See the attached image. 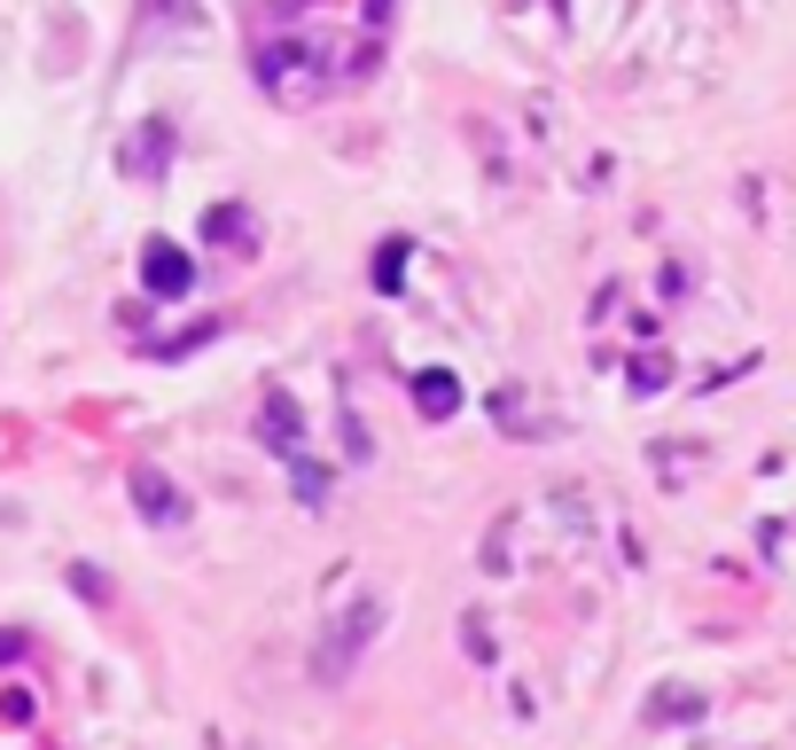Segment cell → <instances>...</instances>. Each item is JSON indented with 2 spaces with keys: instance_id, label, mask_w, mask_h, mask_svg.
I'll list each match as a JSON object with an SVG mask.
<instances>
[{
  "instance_id": "cell-7",
  "label": "cell",
  "mask_w": 796,
  "mask_h": 750,
  "mask_svg": "<svg viewBox=\"0 0 796 750\" xmlns=\"http://www.w3.org/2000/svg\"><path fill=\"white\" fill-rule=\"evenodd\" d=\"M414 406L429 414V423H454V414H461V383L446 368H429V376H414Z\"/></svg>"
},
{
  "instance_id": "cell-11",
  "label": "cell",
  "mask_w": 796,
  "mask_h": 750,
  "mask_svg": "<svg viewBox=\"0 0 796 750\" xmlns=\"http://www.w3.org/2000/svg\"><path fill=\"white\" fill-rule=\"evenodd\" d=\"M391 9H399V0H360V17H368V32H383V24H391Z\"/></svg>"
},
{
  "instance_id": "cell-1",
  "label": "cell",
  "mask_w": 796,
  "mask_h": 750,
  "mask_svg": "<svg viewBox=\"0 0 796 750\" xmlns=\"http://www.w3.org/2000/svg\"><path fill=\"white\" fill-rule=\"evenodd\" d=\"M320 63H328V55H320L313 40H265L258 63H250V78H258L282 110H305V102L328 95V70H320Z\"/></svg>"
},
{
  "instance_id": "cell-6",
  "label": "cell",
  "mask_w": 796,
  "mask_h": 750,
  "mask_svg": "<svg viewBox=\"0 0 796 750\" xmlns=\"http://www.w3.org/2000/svg\"><path fill=\"white\" fill-rule=\"evenodd\" d=\"M164 149H172V126H164V118H149V126H141V141H133V149H118V173L156 181V173H164Z\"/></svg>"
},
{
  "instance_id": "cell-10",
  "label": "cell",
  "mask_w": 796,
  "mask_h": 750,
  "mask_svg": "<svg viewBox=\"0 0 796 750\" xmlns=\"http://www.w3.org/2000/svg\"><path fill=\"white\" fill-rule=\"evenodd\" d=\"M290 485H297V500H305V509H320L328 469H320V461H305V454H290Z\"/></svg>"
},
{
  "instance_id": "cell-2",
  "label": "cell",
  "mask_w": 796,
  "mask_h": 750,
  "mask_svg": "<svg viewBox=\"0 0 796 750\" xmlns=\"http://www.w3.org/2000/svg\"><path fill=\"white\" fill-rule=\"evenodd\" d=\"M375 626H383V602H375V595H360V602L336 618V633L313 649V681H320V688H344V681H351V656L375 641Z\"/></svg>"
},
{
  "instance_id": "cell-9",
  "label": "cell",
  "mask_w": 796,
  "mask_h": 750,
  "mask_svg": "<svg viewBox=\"0 0 796 750\" xmlns=\"http://www.w3.org/2000/svg\"><path fill=\"white\" fill-rule=\"evenodd\" d=\"M406 250H414V242H406V235H391V242H383V250H375V290H383V297H391V290H399V282H406Z\"/></svg>"
},
{
  "instance_id": "cell-8",
  "label": "cell",
  "mask_w": 796,
  "mask_h": 750,
  "mask_svg": "<svg viewBox=\"0 0 796 750\" xmlns=\"http://www.w3.org/2000/svg\"><path fill=\"white\" fill-rule=\"evenodd\" d=\"M258 235V219L242 211V204H219V211H204V242H250Z\"/></svg>"
},
{
  "instance_id": "cell-5",
  "label": "cell",
  "mask_w": 796,
  "mask_h": 750,
  "mask_svg": "<svg viewBox=\"0 0 796 750\" xmlns=\"http://www.w3.org/2000/svg\"><path fill=\"white\" fill-rule=\"evenodd\" d=\"M126 485H133V500H141V517H149V524H188L181 485H172L156 461H133V477H126Z\"/></svg>"
},
{
  "instance_id": "cell-3",
  "label": "cell",
  "mask_w": 796,
  "mask_h": 750,
  "mask_svg": "<svg viewBox=\"0 0 796 750\" xmlns=\"http://www.w3.org/2000/svg\"><path fill=\"white\" fill-rule=\"evenodd\" d=\"M258 446H265V454H282V461H290V454H305V414H297V399H290L282 383H265V391H258Z\"/></svg>"
},
{
  "instance_id": "cell-4",
  "label": "cell",
  "mask_w": 796,
  "mask_h": 750,
  "mask_svg": "<svg viewBox=\"0 0 796 750\" xmlns=\"http://www.w3.org/2000/svg\"><path fill=\"white\" fill-rule=\"evenodd\" d=\"M141 282H149V297H188L196 259H188L172 235H149V242H141Z\"/></svg>"
}]
</instances>
